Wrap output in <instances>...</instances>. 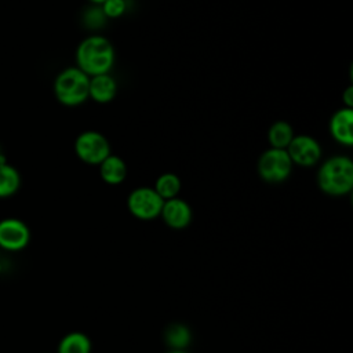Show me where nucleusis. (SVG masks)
I'll return each mask as SVG.
<instances>
[{
  "label": "nucleus",
  "instance_id": "1",
  "mask_svg": "<svg viewBox=\"0 0 353 353\" xmlns=\"http://www.w3.org/2000/svg\"><path fill=\"white\" fill-rule=\"evenodd\" d=\"M77 68L88 77L105 74L114 62L112 43L102 36L85 37L76 50Z\"/></svg>",
  "mask_w": 353,
  "mask_h": 353
},
{
  "label": "nucleus",
  "instance_id": "2",
  "mask_svg": "<svg viewBox=\"0 0 353 353\" xmlns=\"http://www.w3.org/2000/svg\"><path fill=\"white\" fill-rule=\"evenodd\" d=\"M320 189L331 196H343L353 188V163L346 156L325 160L317 174Z\"/></svg>",
  "mask_w": 353,
  "mask_h": 353
},
{
  "label": "nucleus",
  "instance_id": "3",
  "mask_svg": "<svg viewBox=\"0 0 353 353\" xmlns=\"http://www.w3.org/2000/svg\"><path fill=\"white\" fill-rule=\"evenodd\" d=\"M90 77L79 68H66L54 81V94L65 106H77L88 98Z\"/></svg>",
  "mask_w": 353,
  "mask_h": 353
},
{
  "label": "nucleus",
  "instance_id": "4",
  "mask_svg": "<svg viewBox=\"0 0 353 353\" xmlns=\"http://www.w3.org/2000/svg\"><path fill=\"white\" fill-rule=\"evenodd\" d=\"M292 161L285 149H268L258 161V172L266 182H283L288 178Z\"/></svg>",
  "mask_w": 353,
  "mask_h": 353
},
{
  "label": "nucleus",
  "instance_id": "5",
  "mask_svg": "<svg viewBox=\"0 0 353 353\" xmlns=\"http://www.w3.org/2000/svg\"><path fill=\"white\" fill-rule=\"evenodd\" d=\"M74 152L81 161L99 165L110 154V146L101 132L84 131L76 138Z\"/></svg>",
  "mask_w": 353,
  "mask_h": 353
},
{
  "label": "nucleus",
  "instance_id": "6",
  "mask_svg": "<svg viewBox=\"0 0 353 353\" xmlns=\"http://www.w3.org/2000/svg\"><path fill=\"white\" fill-rule=\"evenodd\" d=\"M164 200L152 188H138L127 199L130 212L142 221H150L160 215Z\"/></svg>",
  "mask_w": 353,
  "mask_h": 353
},
{
  "label": "nucleus",
  "instance_id": "7",
  "mask_svg": "<svg viewBox=\"0 0 353 353\" xmlns=\"http://www.w3.org/2000/svg\"><path fill=\"white\" fill-rule=\"evenodd\" d=\"M30 230L18 218H4L0 221V248L19 251L29 244Z\"/></svg>",
  "mask_w": 353,
  "mask_h": 353
},
{
  "label": "nucleus",
  "instance_id": "8",
  "mask_svg": "<svg viewBox=\"0 0 353 353\" xmlns=\"http://www.w3.org/2000/svg\"><path fill=\"white\" fill-rule=\"evenodd\" d=\"M285 150L291 161L302 167L316 164L321 156V148L319 142L309 135L294 137Z\"/></svg>",
  "mask_w": 353,
  "mask_h": 353
},
{
  "label": "nucleus",
  "instance_id": "9",
  "mask_svg": "<svg viewBox=\"0 0 353 353\" xmlns=\"http://www.w3.org/2000/svg\"><path fill=\"white\" fill-rule=\"evenodd\" d=\"M160 215L163 221L172 229H183L192 221V210L189 204L178 197L165 200Z\"/></svg>",
  "mask_w": 353,
  "mask_h": 353
},
{
  "label": "nucleus",
  "instance_id": "10",
  "mask_svg": "<svg viewBox=\"0 0 353 353\" xmlns=\"http://www.w3.org/2000/svg\"><path fill=\"white\" fill-rule=\"evenodd\" d=\"M353 110L352 108H342L334 113L330 121V131L335 141L342 145L350 146L353 143Z\"/></svg>",
  "mask_w": 353,
  "mask_h": 353
},
{
  "label": "nucleus",
  "instance_id": "11",
  "mask_svg": "<svg viewBox=\"0 0 353 353\" xmlns=\"http://www.w3.org/2000/svg\"><path fill=\"white\" fill-rule=\"evenodd\" d=\"M117 92V84L116 80L105 73L90 77V85H88V97H91L94 101L99 103H106L114 98Z\"/></svg>",
  "mask_w": 353,
  "mask_h": 353
},
{
  "label": "nucleus",
  "instance_id": "12",
  "mask_svg": "<svg viewBox=\"0 0 353 353\" xmlns=\"http://www.w3.org/2000/svg\"><path fill=\"white\" fill-rule=\"evenodd\" d=\"M99 174L106 183L119 185L124 181L127 175V167H125V163L119 156L109 154L99 164Z\"/></svg>",
  "mask_w": 353,
  "mask_h": 353
},
{
  "label": "nucleus",
  "instance_id": "13",
  "mask_svg": "<svg viewBox=\"0 0 353 353\" xmlns=\"http://www.w3.org/2000/svg\"><path fill=\"white\" fill-rule=\"evenodd\" d=\"M21 186L19 171L6 163L0 164V199H7L14 196Z\"/></svg>",
  "mask_w": 353,
  "mask_h": 353
},
{
  "label": "nucleus",
  "instance_id": "14",
  "mask_svg": "<svg viewBox=\"0 0 353 353\" xmlns=\"http://www.w3.org/2000/svg\"><path fill=\"white\" fill-rule=\"evenodd\" d=\"M164 339L171 350H185L192 341V334L186 325L174 323L165 328Z\"/></svg>",
  "mask_w": 353,
  "mask_h": 353
},
{
  "label": "nucleus",
  "instance_id": "15",
  "mask_svg": "<svg viewBox=\"0 0 353 353\" xmlns=\"http://www.w3.org/2000/svg\"><path fill=\"white\" fill-rule=\"evenodd\" d=\"M58 353H91V341L83 332H69L59 341Z\"/></svg>",
  "mask_w": 353,
  "mask_h": 353
},
{
  "label": "nucleus",
  "instance_id": "16",
  "mask_svg": "<svg viewBox=\"0 0 353 353\" xmlns=\"http://www.w3.org/2000/svg\"><path fill=\"white\" fill-rule=\"evenodd\" d=\"M268 138H269V142H270L272 148H274V149H287L291 139L294 138V132H292V128L288 123L276 121L269 128Z\"/></svg>",
  "mask_w": 353,
  "mask_h": 353
},
{
  "label": "nucleus",
  "instance_id": "17",
  "mask_svg": "<svg viewBox=\"0 0 353 353\" xmlns=\"http://www.w3.org/2000/svg\"><path fill=\"white\" fill-rule=\"evenodd\" d=\"M154 190L164 201L174 199L181 190V181L175 174L165 172L157 178Z\"/></svg>",
  "mask_w": 353,
  "mask_h": 353
},
{
  "label": "nucleus",
  "instance_id": "18",
  "mask_svg": "<svg viewBox=\"0 0 353 353\" xmlns=\"http://www.w3.org/2000/svg\"><path fill=\"white\" fill-rule=\"evenodd\" d=\"M127 8L125 0H106L102 3V12L109 18H119L124 14Z\"/></svg>",
  "mask_w": 353,
  "mask_h": 353
},
{
  "label": "nucleus",
  "instance_id": "19",
  "mask_svg": "<svg viewBox=\"0 0 353 353\" xmlns=\"http://www.w3.org/2000/svg\"><path fill=\"white\" fill-rule=\"evenodd\" d=\"M343 102L346 103V108H352L353 105V88L349 87L343 94Z\"/></svg>",
  "mask_w": 353,
  "mask_h": 353
},
{
  "label": "nucleus",
  "instance_id": "20",
  "mask_svg": "<svg viewBox=\"0 0 353 353\" xmlns=\"http://www.w3.org/2000/svg\"><path fill=\"white\" fill-rule=\"evenodd\" d=\"M6 161H7L6 154H4V152H3V149H1V146H0V164H1V163H6Z\"/></svg>",
  "mask_w": 353,
  "mask_h": 353
},
{
  "label": "nucleus",
  "instance_id": "21",
  "mask_svg": "<svg viewBox=\"0 0 353 353\" xmlns=\"http://www.w3.org/2000/svg\"><path fill=\"white\" fill-rule=\"evenodd\" d=\"M91 3H94V4H102V3H105L106 0H90Z\"/></svg>",
  "mask_w": 353,
  "mask_h": 353
},
{
  "label": "nucleus",
  "instance_id": "22",
  "mask_svg": "<svg viewBox=\"0 0 353 353\" xmlns=\"http://www.w3.org/2000/svg\"><path fill=\"white\" fill-rule=\"evenodd\" d=\"M167 353H188V352L186 350H170Z\"/></svg>",
  "mask_w": 353,
  "mask_h": 353
}]
</instances>
